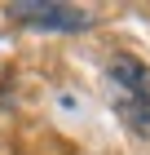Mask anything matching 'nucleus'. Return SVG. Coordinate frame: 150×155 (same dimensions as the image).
<instances>
[{"label": "nucleus", "instance_id": "nucleus-1", "mask_svg": "<svg viewBox=\"0 0 150 155\" xmlns=\"http://www.w3.org/2000/svg\"><path fill=\"white\" fill-rule=\"evenodd\" d=\"M115 84V111L137 137H150V67L132 53H115L106 67Z\"/></svg>", "mask_w": 150, "mask_h": 155}, {"label": "nucleus", "instance_id": "nucleus-2", "mask_svg": "<svg viewBox=\"0 0 150 155\" xmlns=\"http://www.w3.org/2000/svg\"><path fill=\"white\" fill-rule=\"evenodd\" d=\"M9 18L22 27H40V31H88L93 27V13L88 9H75V5H62V0H13L9 5Z\"/></svg>", "mask_w": 150, "mask_h": 155}]
</instances>
